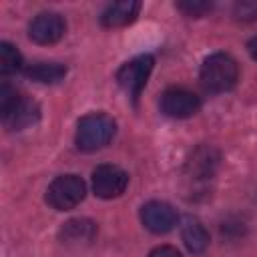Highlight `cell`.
<instances>
[{
	"instance_id": "cell-16",
	"label": "cell",
	"mask_w": 257,
	"mask_h": 257,
	"mask_svg": "<svg viewBox=\"0 0 257 257\" xmlns=\"http://www.w3.org/2000/svg\"><path fill=\"white\" fill-rule=\"evenodd\" d=\"M177 8H179L181 12H185L187 16H195V18H199V16H203L205 12L211 10V2H203V0H187V2H179Z\"/></svg>"
},
{
	"instance_id": "cell-3",
	"label": "cell",
	"mask_w": 257,
	"mask_h": 257,
	"mask_svg": "<svg viewBox=\"0 0 257 257\" xmlns=\"http://www.w3.org/2000/svg\"><path fill=\"white\" fill-rule=\"evenodd\" d=\"M86 193V185L78 175H60L46 189V201L56 211L74 209Z\"/></svg>"
},
{
	"instance_id": "cell-11",
	"label": "cell",
	"mask_w": 257,
	"mask_h": 257,
	"mask_svg": "<svg viewBox=\"0 0 257 257\" xmlns=\"http://www.w3.org/2000/svg\"><path fill=\"white\" fill-rule=\"evenodd\" d=\"M219 167V153L213 147H197L187 159V173L193 179H207Z\"/></svg>"
},
{
	"instance_id": "cell-19",
	"label": "cell",
	"mask_w": 257,
	"mask_h": 257,
	"mask_svg": "<svg viewBox=\"0 0 257 257\" xmlns=\"http://www.w3.org/2000/svg\"><path fill=\"white\" fill-rule=\"evenodd\" d=\"M247 50H249L251 58H253V60H257V36H253V38L249 40V44H247Z\"/></svg>"
},
{
	"instance_id": "cell-15",
	"label": "cell",
	"mask_w": 257,
	"mask_h": 257,
	"mask_svg": "<svg viewBox=\"0 0 257 257\" xmlns=\"http://www.w3.org/2000/svg\"><path fill=\"white\" fill-rule=\"evenodd\" d=\"M24 62H22V54L16 46H12L10 42H0V72L4 76L14 74L18 70H22Z\"/></svg>"
},
{
	"instance_id": "cell-8",
	"label": "cell",
	"mask_w": 257,
	"mask_h": 257,
	"mask_svg": "<svg viewBox=\"0 0 257 257\" xmlns=\"http://www.w3.org/2000/svg\"><path fill=\"white\" fill-rule=\"evenodd\" d=\"M0 114H2V122L8 131H22L40 118V106L32 98L18 94V98L8 108L0 110Z\"/></svg>"
},
{
	"instance_id": "cell-7",
	"label": "cell",
	"mask_w": 257,
	"mask_h": 257,
	"mask_svg": "<svg viewBox=\"0 0 257 257\" xmlns=\"http://www.w3.org/2000/svg\"><path fill=\"white\" fill-rule=\"evenodd\" d=\"M66 32V22L56 12H40L28 26V36L36 44H54Z\"/></svg>"
},
{
	"instance_id": "cell-18",
	"label": "cell",
	"mask_w": 257,
	"mask_h": 257,
	"mask_svg": "<svg viewBox=\"0 0 257 257\" xmlns=\"http://www.w3.org/2000/svg\"><path fill=\"white\" fill-rule=\"evenodd\" d=\"M237 18H243V20H251V18H255L257 16V4H253V2H241V4H237Z\"/></svg>"
},
{
	"instance_id": "cell-13",
	"label": "cell",
	"mask_w": 257,
	"mask_h": 257,
	"mask_svg": "<svg viewBox=\"0 0 257 257\" xmlns=\"http://www.w3.org/2000/svg\"><path fill=\"white\" fill-rule=\"evenodd\" d=\"M26 76L42 82V84H52L64 78L66 74V66L60 62H32L30 66H26Z\"/></svg>"
},
{
	"instance_id": "cell-17",
	"label": "cell",
	"mask_w": 257,
	"mask_h": 257,
	"mask_svg": "<svg viewBox=\"0 0 257 257\" xmlns=\"http://www.w3.org/2000/svg\"><path fill=\"white\" fill-rule=\"evenodd\" d=\"M147 257H183V255H181V251H179L177 247H173V245H159V247H155Z\"/></svg>"
},
{
	"instance_id": "cell-14",
	"label": "cell",
	"mask_w": 257,
	"mask_h": 257,
	"mask_svg": "<svg viewBox=\"0 0 257 257\" xmlns=\"http://www.w3.org/2000/svg\"><path fill=\"white\" fill-rule=\"evenodd\" d=\"M181 237L191 253H203L209 247V231L199 221H187L181 231Z\"/></svg>"
},
{
	"instance_id": "cell-1",
	"label": "cell",
	"mask_w": 257,
	"mask_h": 257,
	"mask_svg": "<svg viewBox=\"0 0 257 257\" xmlns=\"http://www.w3.org/2000/svg\"><path fill=\"white\" fill-rule=\"evenodd\" d=\"M199 80L207 92H227L239 80V64L227 52H213L201 64Z\"/></svg>"
},
{
	"instance_id": "cell-2",
	"label": "cell",
	"mask_w": 257,
	"mask_h": 257,
	"mask_svg": "<svg viewBox=\"0 0 257 257\" xmlns=\"http://www.w3.org/2000/svg\"><path fill=\"white\" fill-rule=\"evenodd\" d=\"M116 131V122L106 112H90L84 114L76 124V147L80 151L92 153L106 147Z\"/></svg>"
},
{
	"instance_id": "cell-6",
	"label": "cell",
	"mask_w": 257,
	"mask_h": 257,
	"mask_svg": "<svg viewBox=\"0 0 257 257\" xmlns=\"http://www.w3.org/2000/svg\"><path fill=\"white\" fill-rule=\"evenodd\" d=\"M128 175L116 165H98L92 171V191L100 199H114L124 193Z\"/></svg>"
},
{
	"instance_id": "cell-5",
	"label": "cell",
	"mask_w": 257,
	"mask_h": 257,
	"mask_svg": "<svg viewBox=\"0 0 257 257\" xmlns=\"http://www.w3.org/2000/svg\"><path fill=\"white\" fill-rule=\"evenodd\" d=\"M201 108V98L183 86H171L161 94V110L171 118H189Z\"/></svg>"
},
{
	"instance_id": "cell-9",
	"label": "cell",
	"mask_w": 257,
	"mask_h": 257,
	"mask_svg": "<svg viewBox=\"0 0 257 257\" xmlns=\"http://www.w3.org/2000/svg\"><path fill=\"white\" fill-rule=\"evenodd\" d=\"M143 225L153 233H167L177 225V211L165 201H149L141 209Z\"/></svg>"
},
{
	"instance_id": "cell-4",
	"label": "cell",
	"mask_w": 257,
	"mask_h": 257,
	"mask_svg": "<svg viewBox=\"0 0 257 257\" xmlns=\"http://www.w3.org/2000/svg\"><path fill=\"white\" fill-rule=\"evenodd\" d=\"M153 66H155V58L151 54H139L135 56L133 60L124 62L118 72H116V82L118 86L133 98V100H139L151 72H153Z\"/></svg>"
},
{
	"instance_id": "cell-10",
	"label": "cell",
	"mask_w": 257,
	"mask_h": 257,
	"mask_svg": "<svg viewBox=\"0 0 257 257\" xmlns=\"http://www.w3.org/2000/svg\"><path fill=\"white\" fill-rule=\"evenodd\" d=\"M141 10V2L137 0H120L108 4L100 14V24L106 28H120L131 24Z\"/></svg>"
},
{
	"instance_id": "cell-12",
	"label": "cell",
	"mask_w": 257,
	"mask_h": 257,
	"mask_svg": "<svg viewBox=\"0 0 257 257\" xmlns=\"http://www.w3.org/2000/svg\"><path fill=\"white\" fill-rule=\"evenodd\" d=\"M96 233V225L88 219H72L68 223H64V227L60 229V239L66 245H80V243H88L94 239Z\"/></svg>"
}]
</instances>
